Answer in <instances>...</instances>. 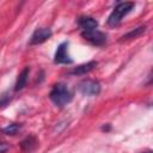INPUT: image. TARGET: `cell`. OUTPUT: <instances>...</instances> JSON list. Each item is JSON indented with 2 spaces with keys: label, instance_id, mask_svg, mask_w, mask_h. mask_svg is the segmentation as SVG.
<instances>
[{
  "label": "cell",
  "instance_id": "6da1fadb",
  "mask_svg": "<svg viewBox=\"0 0 153 153\" xmlns=\"http://www.w3.org/2000/svg\"><path fill=\"white\" fill-rule=\"evenodd\" d=\"M50 100L59 108H63L73 99V93L67 87V85L62 82H57L53 86L50 93H49Z\"/></svg>",
  "mask_w": 153,
  "mask_h": 153
},
{
  "label": "cell",
  "instance_id": "7a4b0ae2",
  "mask_svg": "<svg viewBox=\"0 0 153 153\" xmlns=\"http://www.w3.org/2000/svg\"><path fill=\"white\" fill-rule=\"evenodd\" d=\"M134 7H135V4L131 2V1L118 2V4L114 7L112 12L110 13V16H109V18H108V25H109V26H112V27L120 25L121 22H122V19H123L129 12H131Z\"/></svg>",
  "mask_w": 153,
  "mask_h": 153
},
{
  "label": "cell",
  "instance_id": "3957f363",
  "mask_svg": "<svg viewBox=\"0 0 153 153\" xmlns=\"http://www.w3.org/2000/svg\"><path fill=\"white\" fill-rule=\"evenodd\" d=\"M81 36L85 41H87L90 44L96 45V47H102L106 43V35L104 32L99 31L98 29L81 32Z\"/></svg>",
  "mask_w": 153,
  "mask_h": 153
},
{
  "label": "cell",
  "instance_id": "277c9868",
  "mask_svg": "<svg viewBox=\"0 0 153 153\" xmlns=\"http://www.w3.org/2000/svg\"><path fill=\"white\" fill-rule=\"evenodd\" d=\"M54 62L59 65H71L73 62V59L68 53V42H62L57 47L54 55Z\"/></svg>",
  "mask_w": 153,
  "mask_h": 153
},
{
  "label": "cell",
  "instance_id": "5b68a950",
  "mask_svg": "<svg viewBox=\"0 0 153 153\" xmlns=\"http://www.w3.org/2000/svg\"><path fill=\"white\" fill-rule=\"evenodd\" d=\"M78 88L85 96H97L100 92V84L97 80L85 79L79 84Z\"/></svg>",
  "mask_w": 153,
  "mask_h": 153
},
{
  "label": "cell",
  "instance_id": "8992f818",
  "mask_svg": "<svg viewBox=\"0 0 153 153\" xmlns=\"http://www.w3.org/2000/svg\"><path fill=\"white\" fill-rule=\"evenodd\" d=\"M51 35H53V32L49 27H37L30 38V44H32V45L41 44V43L48 41L51 37Z\"/></svg>",
  "mask_w": 153,
  "mask_h": 153
},
{
  "label": "cell",
  "instance_id": "52a82bcc",
  "mask_svg": "<svg viewBox=\"0 0 153 153\" xmlns=\"http://www.w3.org/2000/svg\"><path fill=\"white\" fill-rule=\"evenodd\" d=\"M78 25L81 29V32H85V31H91V30L97 29L98 27V22L92 17L81 16V17L78 18Z\"/></svg>",
  "mask_w": 153,
  "mask_h": 153
},
{
  "label": "cell",
  "instance_id": "ba28073f",
  "mask_svg": "<svg viewBox=\"0 0 153 153\" xmlns=\"http://www.w3.org/2000/svg\"><path fill=\"white\" fill-rule=\"evenodd\" d=\"M96 66H97V62L96 61H88L86 63L79 65L75 68H73L69 72V74H72V75H84V74L91 72L93 68H96Z\"/></svg>",
  "mask_w": 153,
  "mask_h": 153
},
{
  "label": "cell",
  "instance_id": "9c48e42d",
  "mask_svg": "<svg viewBox=\"0 0 153 153\" xmlns=\"http://www.w3.org/2000/svg\"><path fill=\"white\" fill-rule=\"evenodd\" d=\"M29 73H30V68L29 67H25L23 68V71L19 73L18 78H17V81H16V85H14V91L18 92L20 90H23L27 82V78H29Z\"/></svg>",
  "mask_w": 153,
  "mask_h": 153
},
{
  "label": "cell",
  "instance_id": "30bf717a",
  "mask_svg": "<svg viewBox=\"0 0 153 153\" xmlns=\"http://www.w3.org/2000/svg\"><path fill=\"white\" fill-rule=\"evenodd\" d=\"M145 31H146V25H141V26H139V27H136V29L129 31L128 33L123 35V36L121 37V41H127V39L136 38V37H139L140 35H142Z\"/></svg>",
  "mask_w": 153,
  "mask_h": 153
},
{
  "label": "cell",
  "instance_id": "8fae6325",
  "mask_svg": "<svg viewBox=\"0 0 153 153\" xmlns=\"http://www.w3.org/2000/svg\"><path fill=\"white\" fill-rule=\"evenodd\" d=\"M36 145H37V140L33 136H29V137H26L25 140L22 141L20 147L24 152H31L36 147Z\"/></svg>",
  "mask_w": 153,
  "mask_h": 153
},
{
  "label": "cell",
  "instance_id": "7c38bea8",
  "mask_svg": "<svg viewBox=\"0 0 153 153\" xmlns=\"http://www.w3.org/2000/svg\"><path fill=\"white\" fill-rule=\"evenodd\" d=\"M22 124L20 123H11V124H7L5 128L1 129V131L6 135H16L18 134V131L22 130Z\"/></svg>",
  "mask_w": 153,
  "mask_h": 153
},
{
  "label": "cell",
  "instance_id": "4fadbf2b",
  "mask_svg": "<svg viewBox=\"0 0 153 153\" xmlns=\"http://www.w3.org/2000/svg\"><path fill=\"white\" fill-rule=\"evenodd\" d=\"M11 102V94L10 93H1L0 94V109L6 106Z\"/></svg>",
  "mask_w": 153,
  "mask_h": 153
},
{
  "label": "cell",
  "instance_id": "5bb4252c",
  "mask_svg": "<svg viewBox=\"0 0 153 153\" xmlns=\"http://www.w3.org/2000/svg\"><path fill=\"white\" fill-rule=\"evenodd\" d=\"M10 149V145L7 142H0V153H7Z\"/></svg>",
  "mask_w": 153,
  "mask_h": 153
},
{
  "label": "cell",
  "instance_id": "9a60e30c",
  "mask_svg": "<svg viewBox=\"0 0 153 153\" xmlns=\"http://www.w3.org/2000/svg\"><path fill=\"white\" fill-rule=\"evenodd\" d=\"M141 153H152L151 151H145V152H141Z\"/></svg>",
  "mask_w": 153,
  "mask_h": 153
}]
</instances>
